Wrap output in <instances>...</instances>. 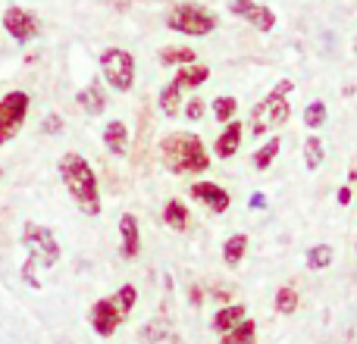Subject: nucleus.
Wrapping results in <instances>:
<instances>
[{
  "instance_id": "f8f14e48",
  "label": "nucleus",
  "mask_w": 357,
  "mask_h": 344,
  "mask_svg": "<svg viewBox=\"0 0 357 344\" xmlns=\"http://www.w3.org/2000/svg\"><path fill=\"white\" fill-rule=\"evenodd\" d=\"M119 235H123V257L135 260L142 251V228H138L135 213H123L119 216Z\"/></svg>"
},
{
  "instance_id": "0eeeda50",
  "label": "nucleus",
  "mask_w": 357,
  "mask_h": 344,
  "mask_svg": "<svg viewBox=\"0 0 357 344\" xmlns=\"http://www.w3.org/2000/svg\"><path fill=\"white\" fill-rule=\"evenodd\" d=\"M29 110H31V97L29 91H6L0 97V148L10 144L13 138L22 132L25 119H29Z\"/></svg>"
},
{
  "instance_id": "39448f33",
  "label": "nucleus",
  "mask_w": 357,
  "mask_h": 344,
  "mask_svg": "<svg viewBox=\"0 0 357 344\" xmlns=\"http://www.w3.org/2000/svg\"><path fill=\"white\" fill-rule=\"evenodd\" d=\"M167 29L178 31V35H188V38H204L216 29V16L201 3H178L169 10Z\"/></svg>"
},
{
  "instance_id": "20e7f679",
  "label": "nucleus",
  "mask_w": 357,
  "mask_h": 344,
  "mask_svg": "<svg viewBox=\"0 0 357 344\" xmlns=\"http://www.w3.org/2000/svg\"><path fill=\"white\" fill-rule=\"evenodd\" d=\"M22 247H29V263L35 266H56L60 263V241L41 222H25L22 226Z\"/></svg>"
},
{
  "instance_id": "423d86ee",
  "label": "nucleus",
  "mask_w": 357,
  "mask_h": 344,
  "mask_svg": "<svg viewBox=\"0 0 357 344\" xmlns=\"http://www.w3.org/2000/svg\"><path fill=\"white\" fill-rule=\"evenodd\" d=\"M100 75L113 91H132V85H135V56L123 47H107L100 54Z\"/></svg>"
},
{
  "instance_id": "ddd939ff",
  "label": "nucleus",
  "mask_w": 357,
  "mask_h": 344,
  "mask_svg": "<svg viewBox=\"0 0 357 344\" xmlns=\"http://www.w3.org/2000/svg\"><path fill=\"white\" fill-rule=\"evenodd\" d=\"M241 135H245V129H241V123H226V129H222V135L213 141V157L216 160H229V157L238 154V144H241Z\"/></svg>"
},
{
  "instance_id": "c9c22d12",
  "label": "nucleus",
  "mask_w": 357,
  "mask_h": 344,
  "mask_svg": "<svg viewBox=\"0 0 357 344\" xmlns=\"http://www.w3.org/2000/svg\"><path fill=\"white\" fill-rule=\"evenodd\" d=\"M0 175H3V169H0Z\"/></svg>"
},
{
  "instance_id": "f3484780",
  "label": "nucleus",
  "mask_w": 357,
  "mask_h": 344,
  "mask_svg": "<svg viewBox=\"0 0 357 344\" xmlns=\"http://www.w3.org/2000/svg\"><path fill=\"white\" fill-rule=\"evenodd\" d=\"M248 253V235L245 232H235L226 238V244H222V263L229 266V269H238L241 260H245Z\"/></svg>"
},
{
  "instance_id": "1a4fd4ad",
  "label": "nucleus",
  "mask_w": 357,
  "mask_h": 344,
  "mask_svg": "<svg viewBox=\"0 0 357 344\" xmlns=\"http://www.w3.org/2000/svg\"><path fill=\"white\" fill-rule=\"evenodd\" d=\"M88 322H91L94 335L113 338L116 329L123 326V313H119V307L113 304V297H100V301H94L91 310H88Z\"/></svg>"
},
{
  "instance_id": "5701e85b",
  "label": "nucleus",
  "mask_w": 357,
  "mask_h": 344,
  "mask_svg": "<svg viewBox=\"0 0 357 344\" xmlns=\"http://www.w3.org/2000/svg\"><path fill=\"white\" fill-rule=\"evenodd\" d=\"M333 244H317V247H310L307 251V257H304V263H307V269H326L329 263H333Z\"/></svg>"
},
{
  "instance_id": "6e6552de",
  "label": "nucleus",
  "mask_w": 357,
  "mask_h": 344,
  "mask_svg": "<svg viewBox=\"0 0 357 344\" xmlns=\"http://www.w3.org/2000/svg\"><path fill=\"white\" fill-rule=\"evenodd\" d=\"M0 25H3V31L13 38L16 44H29L38 38V31H41V22H38V16L31 10H25V6H6L3 19H0Z\"/></svg>"
},
{
  "instance_id": "dca6fc26",
  "label": "nucleus",
  "mask_w": 357,
  "mask_h": 344,
  "mask_svg": "<svg viewBox=\"0 0 357 344\" xmlns=\"http://www.w3.org/2000/svg\"><path fill=\"white\" fill-rule=\"evenodd\" d=\"M210 79V69L204 66V63H188V66H178V72L173 75V81L182 91H191V88L204 85V81Z\"/></svg>"
},
{
  "instance_id": "9b49d317",
  "label": "nucleus",
  "mask_w": 357,
  "mask_h": 344,
  "mask_svg": "<svg viewBox=\"0 0 357 344\" xmlns=\"http://www.w3.org/2000/svg\"><path fill=\"white\" fill-rule=\"evenodd\" d=\"M191 197H195L201 207H207L210 213H226L229 203H232V197H229V191L222 188V185L216 182H195L191 185Z\"/></svg>"
},
{
  "instance_id": "7ed1b4c3",
  "label": "nucleus",
  "mask_w": 357,
  "mask_h": 344,
  "mask_svg": "<svg viewBox=\"0 0 357 344\" xmlns=\"http://www.w3.org/2000/svg\"><path fill=\"white\" fill-rule=\"evenodd\" d=\"M295 91V81L291 79H279L273 85V91L254 107V135H264L266 129H279V125L289 123L291 116V104H289V94Z\"/></svg>"
},
{
  "instance_id": "c85d7f7f",
  "label": "nucleus",
  "mask_w": 357,
  "mask_h": 344,
  "mask_svg": "<svg viewBox=\"0 0 357 344\" xmlns=\"http://www.w3.org/2000/svg\"><path fill=\"white\" fill-rule=\"evenodd\" d=\"M167 338V322L163 320H148L142 326V332H138V341L142 344H160Z\"/></svg>"
},
{
  "instance_id": "4468645a",
  "label": "nucleus",
  "mask_w": 357,
  "mask_h": 344,
  "mask_svg": "<svg viewBox=\"0 0 357 344\" xmlns=\"http://www.w3.org/2000/svg\"><path fill=\"white\" fill-rule=\"evenodd\" d=\"M75 104L82 107V110L88 113V116H100L107 107V97H104V88L98 85V81H88L85 88H79V94H75Z\"/></svg>"
},
{
  "instance_id": "9d476101",
  "label": "nucleus",
  "mask_w": 357,
  "mask_h": 344,
  "mask_svg": "<svg viewBox=\"0 0 357 344\" xmlns=\"http://www.w3.org/2000/svg\"><path fill=\"white\" fill-rule=\"evenodd\" d=\"M229 13L238 16L241 22H248L257 31H273L276 29V13L270 6L257 3V0H229Z\"/></svg>"
},
{
  "instance_id": "cd10ccee",
  "label": "nucleus",
  "mask_w": 357,
  "mask_h": 344,
  "mask_svg": "<svg viewBox=\"0 0 357 344\" xmlns=\"http://www.w3.org/2000/svg\"><path fill=\"white\" fill-rule=\"evenodd\" d=\"M276 313L279 316H291L298 310V291L295 288H289V285H282V288L276 291Z\"/></svg>"
},
{
  "instance_id": "a211bd4d",
  "label": "nucleus",
  "mask_w": 357,
  "mask_h": 344,
  "mask_svg": "<svg viewBox=\"0 0 357 344\" xmlns=\"http://www.w3.org/2000/svg\"><path fill=\"white\" fill-rule=\"evenodd\" d=\"M163 222H167L173 232H188V222H191V216H188V207H185L178 197H173V201L163 207Z\"/></svg>"
},
{
  "instance_id": "a878e982",
  "label": "nucleus",
  "mask_w": 357,
  "mask_h": 344,
  "mask_svg": "<svg viewBox=\"0 0 357 344\" xmlns=\"http://www.w3.org/2000/svg\"><path fill=\"white\" fill-rule=\"evenodd\" d=\"M235 113H238V100L222 94V97H213V119L216 123H232Z\"/></svg>"
},
{
  "instance_id": "aec40b11",
  "label": "nucleus",
  "mask_w": 357,
  "mask_h": 344,
  "mask_svg": "<svg viewBox=\"0 0 357 344\" xmlns=\"http://www.w3.org/2000/svg\"><path fill=\"white\" fill-rule=\"evenodd\" d=\"M254 338H257V326H254V320H241L238 326H232L229 332H222V344H254Z\"/></svg>"
},
{
  "instance_id": "f03ea898",
  "label": "nucleus",
  "mask_w": 357,
  "mask_h": 344,
  "mask_svg": "<svg viewBox=\"0 0 357 344\" xmlns=\"http://www.w3.org/2000/svg\"><path fill=\"white\" fill-rule=\"evenodd\" d=\"M160 160L173 175H197L210 166V154L195 132H169L160 141Z\"/></svg>"
},
{
  "instance_id": "b1692460",
  "label": "nucleus",
  "mask_w": 357,
  "mask_h": 344,
  "mask_svg": "<svg viewBox=\"0 0 357 344\" xmlns=\"http://www.w3.org/2000/svg\"><path fill=\"white\" fill-rule=\"evenodd\" d=\"M160 110L167 113V116H176V113L182 110V88H178L176 81H169L160 91Z\"/></svg>"
},
{
  "instance_id": "6ab92c4d",
  "label": "nucleus",
  "mask_w": 357,
  "mask_h": 344,
  "mask_svg": "<svg viewBox=\"0 0 357 344\" xmlns=\"http://www.w3.org/2000/svg\"><path fill=\"white\" fill-rule=\"evenodd\" d=\"M245 307L241 304H229V307H222V310H216L213 313V332H229L232 326H238L241 320H245Z\"/></svg>"
},
{
  "instance_id": "2eb2a0df",
  "label": "nucleus",
  "mask_w": 357,
  "mask_h": 344,
  "mask_svg": "<svg viewBox=\"0 0 357 344\" xmlns=\"http://www.w3.org/2000/svg\"><path fill=\"white\" fill-rule=\"evenodd\" d=\"M104 148L110 150V154H116V157L129 154V129H126V123L113 119V123L104 125Z\"/></svg>"
},
{
  "instance_id": "bb28decb",
  "label": "nucleus",
  "mask_w": 357,
  "mask_h": 344,
  "mask_svg": "<svg viewBox=\"0 0 357 344\" xmlns=\"http://www.w3.org/2000/svg\"><path fill=\"white\" fill-rule=\"evenodd\" d=\"M135 301H138V291H135V285H119L116 288V295H113V304L119 307V313H123V320L135 310Z\"/></svg>"
},
{
  "instance_id": "72a5a7b5",
  "label": "nucleus",
  "mask_w": 357,
  "mask_h": 344,
  "mask_svg": "<svg viewBox=\"0 0 357 344\" xmlns=\"http://www.w3.org/2000/svg\"><path fill=\"white\" fill-rule=\"evenodd\" d=\"M260 207H266V197L260 194V191H254L251 194V210H260Z\"/></svg>"
},
{
  "instance_id": "c756f323",
  "label": "nucleus",
  "mask_w": 357,
  "mask_h": 344,
  "mask_svg": "<svg viewBox=\"0 0 357 344\" xmlns=\"http://www.w3.org/2000/svg\"><path fill=\"white\" fill-rule=\"evenodd\" d=\"M304 125H307L310 132L326 125V104H323V100H314V104L304 107Z\"/></svg>"
},
{
  "instance_id": "f704fd0d",
  "label": "nucleus",
  "mask_w": 357,
  "mask_h": 344,
  "mask_svg": "<svg viewBox=\"0 0 357 344\" xmlns=\"http://www.w3.org/2000/svg\"><path fill=\"white\" fill-rule=\"evenodd\" d=\"M348 185H351V191H357V157H354L351 169H348Z\"/></svg>"
},
{
  "instance_id": "f257e3e1",
  "label": "nucleus",
  "mask_w": 357,
  "mask_h": 344,
  "mask_svg": "<svg viewBox=\"0 0 357 344\" xmlns=\"http://www.w3.org/2000/svg\"><path fill=\"white\" fill-rule=\"evenodd\" d=\"M56 169H60V178H63V185H66L75 207L85 216H100L104 203H100L98 172L91 169V163L82 154H75V150H66V154L60 157V163H56Z\"/></svg>"
},
{
  "instance_id": "7c9ffc66",
  "label": "nucleus",
  "mask_w": 357,
  "mask_h": 344,
  "mask_svg": "<svg viewBox=\"0 0 357 344\" xmlns=\"http://www.w3.org/2000/svg\"><path fill=\"white\" fill-rule=\"evenodd\" d=\"M185 116H188L191 123H197V119L204 116V100L201 97H188V104H185Z\"/></svg>"
},
{
  "instance_id": "473e14b6",
  "label": "nucleus",
  "mask_w": 357,
  "mask_h": 344,
  "mask_svg": "<svg viewBox=\"0 0 357 344\" xmlns=\"http://www.w3.org/2000/svg\"><path fill=\"white\" fill-rule=\"evenodd\" d=\"M351 194H354V191H351V185H345V188H339V203H342V207H348V203H351Z\"/></svg>"
},
{
  "instance_id": "412c9836",
  "label": "nucleus",
  "mask_w": 357,
  "mask_h": 344,
  "mask_svg": "<svg viewBox=\"0 0 357 344\" xmlns=\"http://www.w3.org/2000/svg\"><path fill=\"white\" fill-rule=\"evenodd\" d=\"M279 148H282V141H279V138H270V141H264V148H257V150L251 154V166L257 169V172L270 169L273 160L279 157Z\"/></svg>"
},
{
  "instance_id": "393cba45",
  "label": "nucleus",
  "mask_w": 357,
  "mask_h": 344,
  "mask_svg": "<svg viewBox=\"0 0 357 344\" xmlns=\"http://www.w3.org/2000/svg\"><path fill=\"white\" fill-rule=\"evenodd\" d=\"M160 63L163 66H188V63H195V50L191 47H163Z\"/></svg>"
},
{
  "instance_id": "2f4dec72",
  "label": "nucleus",
  "mask_w": 357,
  "mask_h": 344,
  "mask_svg": "<svg viewBox=\"0 0 357 344\" xmlns=\"http://www.w3.org/2000/svg\"><path fill=\"white\" fill-rule=\"evenodd\" d=\"M44 132H47V135H56V132H63V119L56 116V113H47V116H44V125H41Z\"/></svg>"
},
{
  "instance_id": "4be33fe9",
  "label": "nucleus",
  "mask_w": 357,
  "mask_h": 344,
  "mask_svg": "<svg viewBox=\"0 0 357 344\" xmlns=\"http://www.w3.org/2000/svg\"><path fill=\"white\" fill-rule=\"evenodd\" d=\"M323 160H326V148H323V141L317 135H310L307 141H304V166L314 172L323 166Z\"/></svg>"
}]
</instances>
